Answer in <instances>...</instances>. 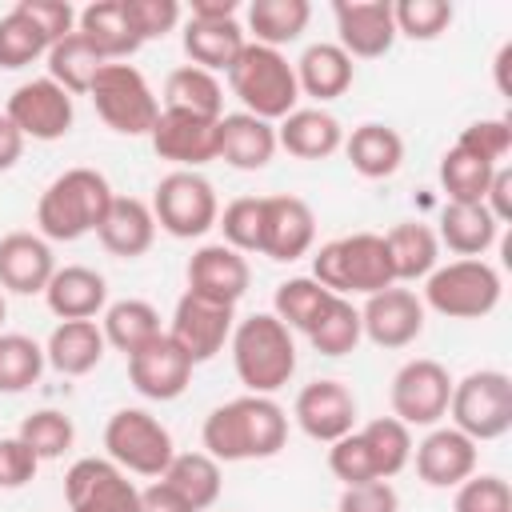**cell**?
I'll return each instance as SVG.
<instances>
[{
  "label": "cell",
  "instance_id": "cell-8",
  "mask_svg": "<svg viewBox=\"0 0 512 512\" xmlns=\"http://www.w3.org/2000/svg\"><path fill=\"white\" fill-rule=\"evenodd\" d=\"M92 104H96V116L120 132V136H148L156 116H160V100L156 92L148 88L144 72L136 64H104L88 88Z\"/></svg>",
  "mask_w": 512,
  "mask_h": 512
},
{
  "label": "cell",
  "instance_id": "cell-60",
  "mask_svg": "<svg viewBox=\"0 0 512 512\" xmlns=\"http://www.w3.org/2000/svg\"><path fill=\"white\" fill-rule=\"evenodd\" d=\"M508 60H512V44H504L496 52V88L500 92H508Z\"/></svg>",
  "mask_w": 512,
  "mask_h": 512
},
{
  "label": "cell",
  "instance_id": "cell-10",
  "mask_svg": "<svg viewBox=\"0 0 512 512\" xmlns=\"http://www.w3.org/2000/svg\"><path fill=\"white\" fill-rule=\"evenodd\" d=\"M148 208L156 216V228H164L176 240L204 236L208 228H216V216H220L216 188L192 168H176V172L160 176Z\"/></svg>",
  "mask_w": 512,
  "mask_h": 512
},
{
  "label": "cell",
  "instance_id": "cell-12",
  "mask_svg": "<svg viewBox=\"0 0 512 512\" xmlns=\"http://www.w3.org/2000/svg\"><path fill=\"white\" fill-rule=\"evenodd\" d=\"M68 512H140V488L108 456H84L64 472Z\"/></svg>",
  "mask_w": 512,
  "mask_h": 512
},
{
  "label": "cell",
  "instance_id": "cell-56",
  "mask_svg": "<svg viewBox=\"0 0 512 512\" xmlns=\"http://www.w3.org/2000/svg\"><path fill=\"white\" fill-rule=\"evenodd\" d=\"M484 208L492 212L496 224H508L512 220V172L500 164L488 180V192H484Z\"/></svg>",
  "mask_w": 512,
  "mask_h": 512
},
{
  "label": "cell",
  "instance_id": "cell-15",
  "mask_svg": "<svg viewBox=\"0 0 512 512\" xmlns=\"http://www.w3.org/2000/svg\"><path fill=\"white\" fill-rule=\"evenodd\" d=\"M424 300L412 288H384L372 292L360 308V328L376 348H408L424 332Z\"/></svg>",
  "mask_w": 512,
  "mask_h": 512
},
{
  "label": "cell",
  "instance_id": "cell-40",
  "mask_svg": "<svg viewBox=\"0 0 512 512\" xmlns=\"http://www.w3.org/2000/svg\"><path fill=\"white\" fill-rule=\"evenodd\" d=\"M336 292H328L320 280L312 276H292V280H280L276 284V296H272V316L288 328V332H308L320 312L328 308Z\"/></svg>",
  "mask_w": 512,
  "mask_h": 512
},
{
  "label": "cell",
  "instance_id": "cell-48",
  "mask_svg": "<svg viewBox=\"0 0 512 512\" xmlns=\"http://www.w3.org/2000/svg\"><path fill=\"white\" fill-rule=\"evenodd\" d=\"M396 36L408 40H436L452 24V4L448 0H400L392 4Z\"/></svg>",
  "mask_w": 512,
  "mask_h": 512
},
{
  "label": "cell",
  "instance_id": "cell-44",
  "mask_svg": "<svg viewBox=\"0 0 512 512\" xmlns=\"http://www.w3.org/2000/svg\"><path fill=\"white\" fill-rule=\"evenodd\" d=\"M44 348L24 332H0V392H28L44 372Z\"/></svg>",
  "mask_w": 512,
  "mask_h": 512
},
{
  "label": "cell",
  "instance_id": "cell-7",
  "mask_svg": "<svg viewBox=\"0 0 512 512\" xmlns=\"http://www.w3.org/2000/svg\"><path fill=\"white\" fill-rule=\"evenodd\" d=\"M448 416L452 428H460L476 444L500 440L512 428V376L500 368H480L464 380H452Z\"/></svg>",
  "mask_w": 512,
  "mask_h": 512
},
{
  "label": "cell",
  "instance_id": "cell-29",
  "mask_svg": "<svg viewBox=\"0 0 512 512\" xmlns=\"http://www.w3.org/2000/svg\"><path fill=\"white\" fill-rule=\"evenodd\" d=\"M292 68H296V84H300V92L312 96V100H320V104L344 96V92L352 88V80H356V64H352V56H348L340 44H328V40L308 44Z\"/></svg>",
  "mask_w": 512,
  "mask_h": 512
},
{
  "label": "cell",
  "instance_id": "cell-43",
  "mask_svg": "<svg viewBox=\"0 0 512 512\" xmlns=\"http://www.w3.org/2000/svg\"><path fill=\"white\" fill-rule=\"evenodd\" d=\"M368 452H372V464H376V476L380 480H392L396 472L408 468L412 460V428L400 424L396 416H376L360 428Z\"/></svg>",
  "mask_w": 512,
  "mask_h": 512
},
{
  "label": "cell",
  "instance_id": "cell-46",
  "mask_svg": "<svg viewBox=\"0 0 512 512\" xmlns=\"http://www.w3.org/2000/svg\"><path fill=\"white\" fill-rule=\"evenodd\" d=\"M16 436L36 452V460H60L76 440V424L60 408H36L20 420Z\"/></svg>",
  "mask_w": 512,
  "mask_h": 512
},
{
  "label": "cell",
  "instance_id": "cell-25",
  "mask_svg": "<svg viewBox=\"0 0 512 512\" xmlns=\"http://www.w3.org/2000/svg\"><path fill=\"white\" fill-rule=\"evenodd\" d=\"M76 32L100 52L104 64H124L128 56L140 52V36L124 12V0H96L76 12Z\"/></svg>",
  "mask_w": 512,
  "mask_h": 512
},
{
  "label": "cell",
  "instance_id": "cell-35",
  "mask_svg": "<svg viewBox=\"0 0 512 512\" xmlns=\"http://www.w3.org/2000/svg\"><path fill=\"white\" fill-rule=\"evenodd\" d=\"M308 20H312V4L308 0H252L248 4L252 44H264V48H276V52L284 44L300 40V32L308 28Z\"/></svg>",
  "mask_w": 512,
  "mask_h": 512
},
{
  "label": "cell",
  "instance_id": "cell-1",
  "mask_svg": "<svg viewBox=\"0 0 512 512\" xmlns=\"http://www.w3.org/2000/svg\"><path fill=\"white\" fill-rule=\"evenodd\" d=\"M200 440L216 464L268 460L288 444V412L272 396L248 392V396H236L228 404H216L204 416Z\"/></svg>",
  "mask_w": 512,
  "mask_h": 512
},
{
  "label": "cell",
  "instance_id": "cell-41",
  "mask_svg": "<svg viewBox=\"0 0 512 512\" xmlns=\"http://www.w3.org/2000/svg\"><path fill=\"white\" fill-rule=\"evenodd\" d=\"M304 336H308V344H312L320 356H348V352L360 344V336H364V328H360V308H356L348 296H332L328 308L320 312V320H316Z\"/></svg>",
  "mask_w": 512,
  "mask_h": 512
},
{
  "label": "cell",
  "instance_id": "cell-22",
  "mask_svg": "<svg viewBox=\"0 0 512 512\" xmlns=\"http://www.w3.org/2000/svg\"><path fill=\"white\" fill-rule=\"evenodd\" d=\"M416 476L428 488H456L476 472V440H468L460 428H432L416 448Z\"/></svg>",
  "mask_w": 512,
  "mask_h": 512
},
{
  "label": "cell",
  "instance_id": "cell-11",
  "mask_svg": "<svg viewBox=\"0 0 512 512\" xmlns=\"http://www.w3.org/2000/svg\"><path fill=\"white\" fill-rule=\"evenodd\" d=\"M448 396H452V376L440 360L416 356L392 376V416L408 428H436L448 416Z\"/></svg>",
  "mask_w": 512,
  "mask_h": 512
},
{
  "label": "cell",
  "instance_id": "cell-34",
  "mask_svg": "<svg viewBox=\"0 0 512 512\" xmlns=\"http://www.w3.org/2000/svg\"><path fill=\"white\" fill-rule=\"evenodd\" d=\"M384 248H388L396 284L400 280H424L436 268V260H440V240L420 220H404V224L388 228L384 232Z\"/></svg>",
  "mask_w": 512,
  "mask_h": 512
},
{
  "label": "cell",
  "instance_id": "cell-52",
  "mask_svg": "<svg viewBox=\"0 0 512 512\" xmlns=\"http://www.w3.org/2000/svg\"><path fill=\"white\" fill-rule=\"evenodd\" d=\"M124 12H128V20H132V28L144 44L168 36L180 24V4L176 0H124Z\"/></svg>",
  "mask_w": 512,
  "mask_h": 512
},
{
  "label": "cell",
  "instance_id": "cell-26",
  "mask_svg": "<svg viewBox=\"0 0 512 512\" xmlns=\"http://www.w3.org/2000/svg\"><path fill=\"white\" fill-rule=\"evenodd\" d=\"M44 300H48L52 316H60V320H92L108 308V280L96 268L64 264L52 272Z\"/></svg>",
  "mask_w": 512,
  "mask_h": 512
},
{
  "label": "cell",
  "instance_id": "cell-37",
  "mask_svg": "<svg viewBox=\"0 0 512 512\" xmlns=\"http://www.w3.org/2000/svg\"><path fill=\"white\" fill-rule=\"evenodd\" d=\"M164 108H180L204 120H220L224 116V88L212 72L196 68V64H180L168 72L164 80Z\"/></svg>",
  "mask_w": 512,
  "mask_h": 512
},
{
  "label": "cell",
  "instance_id": "cell-23",
  "mask_svg": "<svg viewBox=\"0 0 512 512\" xmlns=\"http://www.w3.org/2000/svg\"><path fill=\"white\" fill-rule=\"evenodd\" d=\"M56 272L52 248L36 232H8L0 236V288L16 296H36L48 288Z\"/></svg>",
  "mask_w": 512,
  "mask_h": 512
},
{
  "label": "cell",
  "instance_id": "cell-30",
  "mask_svg": "<svg viewBox=\"0 0 512 512\" xmlns=\"http://www.w3.org/2000/svg\"><path fill=\"white\" fill-rule=\"evenodd\" d=\"M104 348L108 344L96 320H60L44 344V360L60 376H88L104 360Z\"/></svg>",
  "mask_w": 512,
  "mask_h": 512
},
{
  "label": "cell",
  "instance_id": "cell-6",
  "mask_svg": "<svg viewBox=\"0 0 512 512\" xmlns=\"http://www.w3.org/2000/svg\"><path fill=\"white\" fill-rule=\"evenodd\" d=\"M500 272L488 260H448L424 276V308L448 320H484L500 304Z\"/></svg>",
  "mask_w": 512,
  "mask_h": 512
},
{
  "label": "cell",
  "instance_id": "cell-31",
  "mask_svg": "<svg viewBox=\"0 0 512 512\" xmlns=\"http://www.w3.org/2000/svg\"><path fill=\"white\" fill-rule=\"evenodd\" d=\"M344 156L364 180H388L404 164V140L392 124L368 120L352 128V136H344Z\"/></svg>",
  "mask_w": 512,
  "mask_h": 512
},
{
  "label": "cell",
  "instance_id": "cell-47",
  "mask_svg": "<svg viewBox=\"0 0 512 512\" xmlns=\"http://www.w3.org/2000/svg\"><path fill=\"white\" fill-rule=\"evenodd\" d=\"M216 228L224 232L220 244L236 252H260V228H264V196H236L220 216Z\"/></svg>",
  "mask_w": 512,
  "mask_h": 512
},
{
  "label": "cell",
  "instance_id": "cell-57",
  "mask_svg": "<svg viewBox=\"0 0 512 512\" xmlns=\"http://www.w3.org/2000/svg\"><path fill=\"white\" fill-rule=\"evenodd\" d=\"M140 512H196V508L180 500L164 480H152L148 488H140Z\"/></svg>",
  "mask_w": 512,
  "mask_h": 512
},
{
  "label": "cell",
  "instance_id": "cell-55",
  "mask_svg": "<svg viewBox=\"0 0 512 512\" xmlns=\"http://www.w3.org/2000/svg\"><path fill=\"white\" fill-rule=\"evenodd\" d=\"M20 8L32 16V24L48 36V44L76 32V8L68 0H20Z\"/></svg>",
  "mask_w": 512,
  "mask_h": 512
},
{
  "label": "cell",
  "instance_id": "cell-36",
  "mask_svg": "<svg viewBox=\"0 0 512 512\" xmlns=\"http://www.w3.org/2000/svg\"><path fill=\"white\" fill-rule=\"evenodd\" d=\"M180 500H188L196 512H208L220 500V464L208 452H176L160 476Z\"/></svg>",
  "mask_w": 512,
  "mask_h": 512
},
{
  "label": "cell",
  "instance_id": "cell-14",
  "mask_svg": "<svg viewBox=\"0 0 512 512\" xmlns=\"http://www.w3.org/2000/svg\"><path fill=\"white\" fill-rule=\"evenodd\" d=\"M4 116L20 128L24 140H44V144H48V140L68 136V128H72V120H76V108H72V96H68L56 80L40 76V80H24V84L8 96Z\"/></svg>",
  "mask_w": 512,
  "mask_h": 512
},
{
  "label": "cell",
  "instance_id": "cell-53",
  "mask_svg": "<svg viewBox=\"0 0 512 512\" xmlns=\"http://www.w3.org/2000/svg\"><path fill=\"white\" fill-rule=\"evenodd\" d=\"M40 460L20 436H0V492H16L36 476Z\"/></svg>",
  "mask_w": 512,
  "mask_h": 512
},
{
  "label": "cell",
  "instance_id": "cell-21",
  "mask_svg": "<svg viewBox=\"0 0 512 512\" xmlns=\"http://www.w3.org/2000/svg\"><path fill=\"white\" fill-rule=\"evenodd\" d=\"M248 284H252V268H248L244 252H236L228 244H204L188 256V292H196V296L236 308V300L248 292Z\"/></svg>",
  "mask_w": 512,
  "mask_h": 512
},
{
  "label": "cell",
  "instance_id": "cell-32",
  "mask_svg": "<svg viewBox=\"0 0 512 512\" xmlns=\"http://www.w3.org/2000/svg\"><path fill=\"white\" fill-rule=\"evenodd\" d=\"M248 36L240 20H188L184 24V56L204 72H228L244 52Z\"/></svg>",
  "mask_w": 512,
  "mask_h": 512
},
{
  "label": "cell",
  "instance_id": "cell-27",
  "mask_svg": "<svg viewBox=\"0 0 512 512\" xmlns=\"http://www.w3.org/2000/svg\"><path fill=\"white\" fill-rule=\"evenodd\" d=\"M276 148L296 160H328L344 148V128L324 108H296L276 124Z\"/></svg>",
  "mask_w": 512,
  "mask_h": 512
},
{
  "label": "cell",
  "instance_id": "cell-42",
  "mask_svg": "<svg viewBox=\"0 0 512 512\" xmlns=\"http://www.w3.org/2000/svg\"><path fill=\"white\" fill-rule=\"evenodd\" d=\"M496 168L500 164H484L452 144L440 156V188H444L448 204H484V192H488V180Z\"/></svg>",
  "mask_w": 512,
  "mask_h": 512
},
{
  "label": "cell",
  "instance_id": "cell-5",
  "mask_svg": "<svg viewBox=\"0 0 512 512\" xmlns=\"http://www.w3.org/2000/svg\"><path fill=\"white\" fill-rule=\"evenodd\" d=\"M312 280H320L336 296H348V292L372 296V292L392 288L396 276H392V260H388L384 236L352 232V236L320 244V252L312 256Z\"/></svg>",
  "mask_w": 512,
  "mask_h": 512
},
{
  "label": "cell",
  "instance_id": "cell-33",
  "mask_svg": "<svg viewBox=\"0 0 512 512\" xmlns=\"http://www.w3.org/2000/svg\"><path fill=\"white\" fill-rule=\"evenodd\" d=\"M496 236H500V224L484 204H444L436 240L448 244V252H456L460 260H480L496 244Z\"/></svg>",
  "mask_w": 512,
  "mask_h": 512
},
{
  "label": "cell",
  "instance_id": "cell-24",
  "mask_svg": "<svg viewBox=\"0 0 512 512\" xmlns=\"http://www.w3.org/2000/svg\"><path fill=\"white\" fill-rule=\"evenodd\" d=\"M276 156V124L252 116V112H224L216 124V160L256 172Z\"/></svg>",
  "mask_w": 512,
  "mask_h": 512
},
{
  "label": "cell",
  "instance_id": "cell-3",
  "mask_svg": "<svg viewBox=\"0 0 512 512\" xmlns=\"http://www.w3.org/2000/svg\"><path fill=\"white\" fill-rule=\"evenodd\" d=\"M232 368L252 396L280 392L296 372V340L272 312H252L232 328Z\"/></svg>",
  "mask_w": 512,
  "mask_h": 512
},
{
  "label": "cell",
  "instance_id": "cell-9",
  "mask_svg": "<svg viewBox=\"0 0 512 512\" xmlns=\"http://www.w3.org/2000/svg\"><path fill=\"white\" fill-rule=\"evenodd\" d=\"M104 448L120 472H136L152 480H160L168 460L176 456L172 432L144 408H116L104 424Z\"/></svg>",
  "mask_w": 512,
  "mask_h": 512
},
{
  "label": "cell",
  "instance_id": "cell-58",
  "mask_svg": "<svg viewBox=\"0 0 512 512\" xmlns=\"http://www.w3.org/2000/svg\"><path fill=\"white\" fill-rule=\"evenodd\" d=\"M20 156H24V136H20V128L0 112V172L16 168Z\"/></svg>",
  "mask_w": 512,
  "mask_h": 512
},
{
  "label": "cell",
  "instance_id": "cell-54",
  "mask_svg": "<svg viewBox=\"0 0 512 512\" xmlns=\"http://www.w3.org/2000/svg\"><path fill=\"white\" fill-rule=\"evenodd\" d=\"M336 512H400V496L388 480H368V484H348L340 492Z\"/></svg>",
  "mask_w": 512,
  "mask_h": 512
},
{
  "label": "cell",
  "instance_id": "cell-45",
  "mask_svg": "<svg viewBox=\"0 0 512 512\" xmlns=\"http://www.w3.org/2000/svg\"><path fill=\"white\" fill-rule=\"evenodd\" d=\"M48 36L32 24V16L16 4L12 12H4L0 16V68H24V64H32V60H40V56H48Z\"/></svg>",
  "mask_w": 512,
  "mask_h": 512
},
{
  "label": "cell",
  "instance_id": "cell-59",
  "mask_svg": "<svg viewBox=\"0 0 512 512\" xmlns=\"http://www.w3.org/2000/svg\"><path fill=\"white\" fill-rule=\"evenodd\" d=\"M236 0H192L188 20H236Z\"/></svg>",
  "mask_w": 512,
  "mask_h": 512
},
{
  "label": "cell",
  "instance_id": "cell-50",
  "mask_svg": "<svg viewBox=\"0 0 512 512\" xmlns=\"http://www.w3.org/2000/svg\"><path fill=\"white\" fill-rule=\"evenodd\" d=\"M328 468H332L336 480H344V488H348V484L380 480V476H376V464H372V452H368V444H364V436H360V428H352L348 436L332 440V448H328Z\"/></svg>",
  "mask_w": 512,
  "mask_h": 512
},
{
  "label": "cell",
  "instance_id": "cell-28",
  "mask_svg": "<svg viewBox=\"0 0 512 512\" xmlns=\"http://www.w3.org/2000/svg\"><path fill=\"white\" fill-rule=\"evenodd\" d=\"M96 240H100L112 256L136 260V256H144V252L152 248V240H156V216H152V208H148L144 200H136V196H116L112 208L104 212L100 228H96Z\"/></svg>",
  "mask_w": 512,
  "mask_h": 512
},
{
  "label": "cell",
  "instance_id": "cell-51",
  "mask_svg": "<svg viewBox=\"0 0 512 512\" xmlns=\"http://www.w3.org/2000/svg\"><path fill=\"white\" fill-rule=\"evenodd\" d=\"M456 148H464L468 156L484 160V164H500L508 152H512V120H472L460 136H456Z\"/></svg>",
  "mask_w": 512,
  "mask_h": 512
},
{
  "label": "cell",
  "instance_id": "cell-49",
  "mask_svg": "<svg viewBox=\"0 0 512 512\" xmlns=\"http://www.w3.org/2000/svg\"><path fill=\"white\" fill-rule=\"evenodd\" d=\"M452 512H512V488L496 472H472L464 484H456Z\"/></svg>",
  "mask_w": 512,
  "mask_h": 512
},
{
  "label": "cell",
  "instance_id": "cell-2",
  "mask_svg": "<svg viewBox=\"0 0 512 512\" xmlns=\"http://www.w3.org/2000/svg\"><path fill=\"white\" fill-rule=\"evenodd\" d=\"M116 192L104 172L96 168H68L60 172L36 200V224L44 240H80L100 228L104 212L112 208Z\"/></svg>",
  "mask_w": 512,
  "mask_h": 512
},
{
  "label": "cell",
  "instance_id": "cell-20",
  "mask_svg": "<svg viewBox=\"0 0 512 512\" xmlns=\"http://www.w3.org/2000/svg\"><path fill=\"white\" fill-rule=\"evenodd\" d=\"M216 124L220 120H204V116H192L180 108H160L148 140L160 160H172V164L196 172L200 164L216 160Z\"/></svg>",
  "mask_w": 512,
  "mask_h": 512
},
{
  "label": "cell",
  "instance_id": "cell-16",
  "mask_svg": "<svg viewBox=\"0 0 512 512\" xmlns=\"http://www.w3.org/2000/svg\"><path fill=\"white\" fill-rule=\"evenodd\" d=\"M292 416L308 440L332 444L356 428V396L340 380H312L296 392Z\"/></svg>",
  "mask_w": 512,
  "mask_h": 512
},
{
  "label": "cell",
  "instance_id": "cell-39",
  "mask_svg": "<svg viewBox=\"0 0 512 512\" xmlns=\"http://www.w3.org/2000/svg\"><path fill=\"white\" fill-rule=\"evenodd\" d=\"M100 332H104V344H112L116 352H124V356H132L136 348H144L152 336H160L164 328H160V312L148 304V300H116V304H108L104 308V324H100Z\"/></svg>",
  "mask_w": 512,
  "mask_h": 512
},
{
  "label": "cell",
  "instance_id": "cell-19",
  "mask_svg": "<svg viewBox=\"0 0 512 512\" xmlns=\"http://www.w3.org/2000/svg\"><path fill=\"white\" fill-rule=\"evenodd\" d=\"M316 244V216L300 196H264V228H260V256L292 264L308 256Z\"/></svg>",
  "mask_w": 512,
  "mask_h": 512
},
{
  "label": "cell",
  "instance_id": "cell-38",
  "mask_svg": "<svg viewBox=\"0 0 512 512\" xmlns=\"http://www.w3.org/2000/svg\"><path fill=\"white\" fill-rule=\"evenodd\" d=\"M44 60H48V80H56L68 96H88L96 72L104 68L100 52L80 32H68L64 40H56Z\"/></svg>",
  "mask_w": 512,
  "mask_h": 512
},
{
  "label": "cell",
  "instance_id": "cell-17",
  "mask_svg": "<svg viewBox=\"0 0 512 512\" xmlns=\"http://www.w3.org/2000/svg\"><path fill=\"white\" fill-rule=\"evenodd\" d=\"M336 20V44L352 60H376L396 44V20L388 0H336L332 4Z\"/></svg>",
  "mask_w": 512,
  "mask_h": 512
},
{
  "label": "cell",
  "instance_id": "cell-18",
  "mask_svg": "<svg viewBox=\"0 0 512 512\" xmlns=\"http://www.w3.org/2000/svg\"><path fill=\"white\" fill-rule=\"evenodd\" d=\"M192 360L172 344V336L168 332H160V336H152L144 348H136L132 356H128V380H132V388L144 396V400H176V396H184V388H188V380H192Z\"/></svg>",
  "mask_w": 512,
  "mask_h": 512
},
{
  "label": "cell",
  "instance_id": "cell-4",
  "mask_svg": "<svg viewBox=\"0 0 512 512\" xmlns=\"http://www.w3.org/2000/svg\"><path fill=\"white\" fill-rule=\"evenodd\" d=\"M232 96L244 104V112L260 116V120H284L288 112H296L300 100V84H296V68L288 64L284 52L264 48V44H244V52L236 56V64L224 72Z\"/></svg>",
  "mask_w": 512,
  "mask_h": 512
},
{
  "label": "cell",
  "instance_id": "cell-61",
  "mask_svg": "<svg viewBox=\"0 0 512 512\" xmlns=\"http://www.w3.org/2000/svg\"><path fill=\"white\" fill-rule=\"evenodd\" d=\"M4 316H8V300H4V288H0V324H4Z\"/></svg>",
  "mask_w": 512,
  "mask_h": 512
},
{
  "label": "cell",
  "instance_id": "cell-13",
  "mask_svg": "<svg viewBox=\"0 0 512 512\" xmlns=\"http://www.w3.org/2000/svg\"><path fill=\"white\" fill-rule=\"evenodd\" d=\"M232 328H236V308H232V304H220V300L184 292V296L176 300L168 336H172V344H176L192 364H204V360H212V356L232 340Z\"/></svg>",
  "mask_w": 512,
  "mask_h": 512
}]
</instances>
